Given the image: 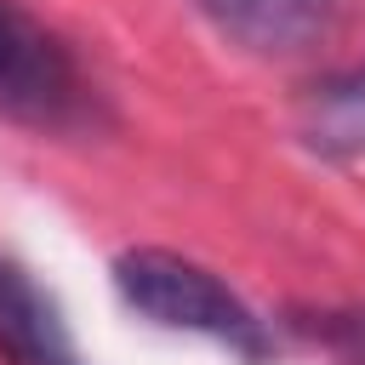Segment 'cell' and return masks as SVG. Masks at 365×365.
<instances>
[{
    "mask_svg": "<svg viewBox=\"0 0 365 365\" xmlns=\"http://www.w3.org/2000/svg\"><path fill=\"white\" fill-rule=\"evenodd\" d=\"M114 291L125 297V308H137L143 319H154L165 331L211 336V342H222V348H234L245 359L268 354L262 319L211 268H200L194 257H177V251H160V245L120 251L114 257Z\"/></svg>",
    "mask_w": 365,
    "mask_h": 365,
    "instance_id": "obj_1",
    "label": "cell"
},
{
    "mask_svg": "<svg viewBox=\"0 0 365 365\" xmlns=\"http://www.w3.org/2000/svg\"><path fill=\"white\" fill-rule=\"evenodd\" d=\"M0 108L34 125H63L80 114V68L51 29L23 6L0 0Z\"/></svg>",
    "mask_w": 365,
    "mask_h": 365,
    "instance_id": "obj_2",
    "label": "cell"
},
{
    "mask_svg": "<svg viewBox=\"0 0 365 365\" xmlns=\"http://www.w3.org/2000/svg\"><path fill=\"white\" fill-rule=\"evenodd\" d=\"M0 359L6 365H86L63 325V308L11 257H0Z\"/></svg>",
    "mask_w": 365,
    "mask_h": 365,
    "instance_id": "obj_3",
    "label": "cell"
},
{
    "mask_svg": "<svg viewBox=\"0 0 365 365\" xmlns=\"http://www.w3.org/2000/svg\"><path fill=\"white\" fill-rule=\"evenodd\" d=\"M297 131L325 160H359L365 154V63L314 86V97L302 103Z\"/></svg>",
    "mask_w": 365,
    "mask_h": 365,
    "instance_id": "obj_4",
    "label": "cell"
},
{
    "mask_svg": "<svg viewBox=\"0 0 365 365\" xmlns=\"http://www.w3.org/2000/svg\"><path fill=\"white\" fill-rule=\"evenodd\" d=\"M205 11H211L228 34H240L245 46L285 51V46H297L308 29H319L325 0H205Z\"/></svg>",
    "mask_w": 365,
    "mask_h": 365,
    "instance_id": "obj_5",
    "label": "cell"
}]
</instances>
